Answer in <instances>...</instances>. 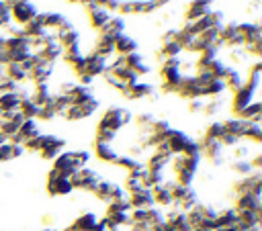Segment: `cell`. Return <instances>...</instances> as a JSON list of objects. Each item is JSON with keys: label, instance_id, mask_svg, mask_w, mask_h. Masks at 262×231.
Masks as SVG:
<instances>
[{"label": "cell", "instance_id": "obj_12", "mask_svg": "<svg viewBox=\"0 0 262 231\" xmlns=\"http://www.w3.org/2000/svg\"><path fill=\"white\" fill-rule=\"evenodd\" d=\"M123 96H127L129 100H139V98H151L154 96V86L145 84V82H135L131 86H127L123 92Z\"/></svg>", "mask_w": 262, "mask_h": 231}, {"label": "cell", "instance_id": "obj_18", "mask_svg": "<svg viewBox=\"0 0 262 231\" xmlns=\"http://www.w3.org/2000/svg\"><path fill=\"white\" fill-rule=\"evenodd\" d=\"M221 123H223L225 133L235 135L237 139H244V133H246V127H248L250 121H244V119H239V117H231V119H225V121H221Z\"/></svg>", "mask_w": 262, "mask_h": 231}, {"label": "cell", "instance_id": "obj_13", "mask_svg": "<svg viewBox=\"0 0 262 231\" xmlns=\"http://www.w3.org/2000/svg\"><path fill=\"white\" fill-rule=\"evenodd\" d=\"M127 200H129L131 209H149V206H154L151 188H141L137 192H131V194H127Z\"/></svg>", "mask_w": 262, "mask_h": 231}, {"label": "cell", "instance_id": "obj_8", "mask_svg": "<svg viewBox=\"0 0 262 231\" xmlns=\"http://www.w3.org/2000/svg\"><path fill=\"white\" fill-rule=\"evenodd\" d=\"M233 209L235 211H258V213H262V198L256 196V194H252V192L235 194Z\"/></svg>", "mask_w": 262, "mask_h": 231}, {"label": "cell", "instance_id": "obj_5", "mask_svg": "<svg viewBox=\"0 0 262 231\" xmlns=\"http://www.w3.org/2000/svg\"><path fill=\"white\" fill-rule=\"evenodd\" d=\"M10 8V18L12 20H16L18 25H29L39 12H37V8H35V4H31V0H27V2H18V4H12V6H8Z\"/></svg>", "mask_w": 262, "mask_h": 231}, {"label": "cell", "instance_id": "obj_20", "mask_svg": "<svg viewBox=\"0 0 262 231\" xmlns=\"http://www.w3.org/2000/svg\"><path fill=\"white\" fill-rule=\"evenodd\" d=\"M211 12V2L209 0H192L188 4V12H186V18L188 20H196V18H203Z\"/></svg>", "mask_w": 262, "mask_h": 231}, {"label": "cell", "instance_id": "obj_21", "mask_svg": "<svg viewBox=\"0 0 262 231\" xmlns=\"http://www.w3.org/2000/svg\"><path fill=\"white\" fill-rule=\"evenodd\" d=\"M4 72H6V78L12 80V82H16V84H25V82H29V72H27L20 63L10 61V63L4 67Z\"/></svg>", "mask_w": 262, "mask_h": 231}, {"label": "cell", "instance_id": "obj_25", "mask_svg": "<svg viewBox=\"0 0 262 231\" xmlns=\"http://www.w3.org/2000/svg\"><path fill=\"white\" fill-rule=\"evenodd\" d=\"M41 20H43V27L45 29H59L63 22H66V16L63 14H59V12H41Z\"/></svg>", "mask_w": 262, "mask_h": 231}, {"label": "cell", "instance_id": "obj_2", "mask_svg": "<svg viewBox=\"0 0 262 231\" xmlns=\"http://www.w3.org/2000/svg\"><path fill=\"white\" fill-rule=\"evenodd\" d=\"M100 180H102V178L98 176V172H94V170H92V168H88V166H86V168L76 170V172L70 176V182H72L74 190H76V188H80V190H86V192H92Z\"/></svg>", "mask_w": 262, "mask_h": 231}, {"label": "cell", "instance_id": "obj_4", "mask_svg": "<svg viewBox=\"0 0 262 231\" xmlns=\"http://www.w3.org/2000/svg\"><path fill=\"white\" fill-rule=\"evenodd\" d=\"M96 108H98V100H96V98H90V100H86V102H82V104H72V106L63 112V119H66V121H82V119L92 117V114L96 112Z\"/></svg>", "mask_w": 262, "mask_h": 231}, {"label": "cell", "instance_id": "obj_24", "mask_svg": "<svg viewBox=\"0 0 262 231\" xmlns=\"http://www.w3.org/2000/svg\"><path fill=\"white\" fill-rule=\"evenodd\" d=\"M244 76L237 72V70H233V67H227V72H225V76H223V84H225V88H229V90H239L242 86H244Z\"/></svg>", "mask_w": 262, "mask_h": 231}, {"label": "cell", "instance_id": "obj_23", "mask_svg": "<svg viewBox=\"0 0 262 231\" xmlns=\"http://www.w3.org/2000/svg\"><path fill=\"white\" fill-rule=\"evenodd\" d=\"M135 47H137L135 39L127 37L125 33H123V35H119V37L115 39V53H117V55H129V53H133V51H135Z\"/></svg>", "mask_w": 262, "mask_h": 231}, {"label": "cell", "instance_id": "obj_27", "mask_svg": "<svg viewBox=\"0 0 262 231\" xmlns=\"http://www.w3.org/2000/svg\"><path fill=\"white\" fill-rule=\"evenodd\" d=\"M231 170L239 176V178H244V176H250L252 172H256L254 168H252V164H250V159H235L233 164H231Z\"/></svg>", "mask_w": 262, "mask_h": 231}, {"label": "cell", "instance_id": "obj_32", "mask_svg": "<svg viewBox=\"0 0 262 231\" xmlns=\"http://www.w3.org/2000/svg\"><path fill=\"white\" fill-rule=\"evenodd\" d=\"M149 231H174V229H172V227H170V225H168L166 221H162V223H158V225H154V227H151Z\"/></svg>", "mask_w": 262, "mask_h": 231}, {"label": "cell", "instance_id": "obj_33", "mask_svg": "<svg viewBox=\"0 0 262 231\" xmlns=\"http://www.w3.org/2000/svg\"><path fill=\"white\" fill-rule=\"evenodd\" d=\"M18 2H27V0H6V4H8V6H12V4H18Z\"/></svg>", "mask_w": 262, "mask_h": 231}, {"label": "cell", "instance_id": "obj_1", "mask_svg": "<svg viewBox=\"0 0 262 231\" xmlns=\"http://www.w3.org/2000/svg\"><path fill=\"white\" fill-rule=\"evenodd\" d=\"M129 123H131V112H129L127 108L111 106V108L102 114V119L98 121V127H104V129H111V131H117V133H119V129H123V127L129 125Z\"/></svg>", "mask_w": 262, "mask_h": 231}, {"label": "cell", "instance_id": "obj_31", "mask_svg": "<svg viewBox=\"0 0 262 231\" xmlns=\"http://www.w3.org/2000/svg\"><path fill=\"white\" fill-rule=\"evenodd\" d=\"M111 229H113V227H111V225H108V221L102 217V219H98V223H96L90 231H111Z\"/></svg>", "mask_w": 262, "mask_h": 231}, {"label": "cell", "instance_id": "obj_28", "mask_svg": "<svg viewBox=\"0 0 262 231\" xmlns=\"http://www.w3.org/2000/svg\"><path fill=\"white\" fill-rule=\"evenodd\" d=\"M72 157H74V164H76L78 170H80V168H86L88 161H90V153H88L86 149H74V151H72Z\"/></svg>", "mask_w": 262, "mask_h": 231}, {"label": "cell", "instance_id": "obj_34", "mask_svg": "<svg viewBox=\"0 0 262 231\" xmlns=\"http://www.w3.org/2000/svg\"><path fill=\"white\" fill-rule=\"evenodd\" d=\"M190 231H213V229H205V227H194V229H190Z\"/></svg>", "mask_w": 262, "mask_h": 231}, {"label": "cell", "instance_id": "obj_26", "mask_svg": "<svg viewBox=\"0 0 262 231\" xmlns=\"http://www.w3.org/2000/svg\"><path fill=\"white\" fill-rule=\"evenodd\" d=\"M225 133V129H223V123L221 121H213V123H209L207 125V129H205V133H203V137H207V139H221V135Z\"/></svg>", "mask_w": 262, "mask_h": 231}, {"label": "cell", "instance_id": "obj_16", "mask_svg": "<svg viewBox=\"0 0 262 231\" xmlns=\"http://www.w3.org/2000/svg\"><path fill=\"white\" fill-rule=\"evenodd\" d=\"M88 16H90V22H92V27H96L98 31L111 20V12L108 10H104L102 6H98V4H92V6H88Z\"/></svg>", "mask_w": 262, "mask_h": 231}, {"label": "cell", "instance_id": "obj_9", "mask_svg": "<svg viewBox=\"0 0 262 231\" xmlns=\"http://www.w3.org/2000/svg\"><path fill=\"white\" fill-rule=\"evenodd\" d=\"M252 100H256V90H254V88H250V86L244 82V86H242L239 90H235V92H233V100H231L233 114H235V112H239L244 106H248Z\"/></svg>", "mask_w": 262, "mask_h": 231}, {"label": "cell", "instance_id": "obj_7", "mask_svg": "<svg viewBox=\"0 0 262 231\" xmlns=\"http://www.w3.org/2000/svg\"><path fill=\"white\" fill-rule=\"evenodd\" d=\"M151 196H154V206L166 211L170 209L174 202H172V192H170V180L162 182V184H156L151 188Z\"/></svg>", "mask_w": 262, "mask_h": 231}, {"label": "cell", "instance_id": "obj_6", "mask_svg": "<svg viewBox=\"0 0 262 231\" xmlns=\"http://www.w3.org/2000/svg\"><path fill=\"white\" fill-rule=\"evenodd\" d=\"M63 147H66V141L61 139V137H57V135H49V133H45V139H43V147H41V151H39V155L43 157V159H55L61 151H63Z\"/></svg>", "mask_w": 262, "mask_h": 231}, {"label": "cell", "instance_id": "obj_15", "mask_svg": "<svg viewBox=\"0 0 262 231\" xmlns=\"http://www.w3.org/2000/svg\"><path fill=\"white\" fill-rule=\"evenodd\" d=\"M94 155L104 164H115L119 157L113 143H100V141H94Z\"/></svg>", "mask_w": 262, "mask_h": 231}, {"label": "cell", "instance_id": "obj_14", "mask_svg": "<svg viewBox=\"0 0 262 231\" xmlns=\"http://www.w3.org/2000/svg\"><path fill=\"white\" fill-rule=\"evenodd\" d=\"M106 72V59L96 55V53H90L86 55V67H84V74L96 78V76H102Z\"/></svg>", "mask_w": 262, "mask_h": 231}, {"label": "cell", "instance_id": "obj_35", "mask_svg": "<svg viewBox=\"0 0 262 231\" xmlns=\"http://www.w3.org/2000/svg\"><path fill=\"white\" fill-rule=\"evenodd\" d=\"M111 231H129L127 227H115V229H111Z\"/></svg>", "mask_w": 262, "mask_h": 231}, {"label": "cell", "instance_id": "obj_19", "mask_svg": "<svg viewBox=\"0 0 262 231\" xmlns=\"http://www.w3.org/2000/svg\"><path fill=\"white\" fill-rule=\"evenodd\" d=\"M235 221H237V213L235 209H223V211H217V217H215V231H221L225 227H235Z\"/></svg>", "mask_w": 262, "mask_h": 231}, {"label": "cell", "instance_id": "obj_3", "mask_svg": "<svg viewBox=\"0 0 262 231\" xmlns=\"http://www.w3.org/2000/svg\"><path fill=\"white\" fill-rule=\"evenodd\" d=\"M72 190H74V186H72L70 178L59 176L55 170H49V174H47V192L51 196H68Z\"/></svg>", "mask_w": 262, "mask_h": 231}, {"label": "cell", "instance_id": "obj_29", "mask_svg": "<svg viewBox=\"0 0 262 231\" xmlns=\"http://www.w3.org/2000/svg\"><path fill=\"white\" fill-rule=\"evenodd\" d=\"M96 4H98V6H102L104 10H108V12L113 14V10H119L121 0H96Z\"/></svg>", "mask_w": 262, "mask_h": 231}, {"label": "cell", "instance_id": "obj_10", "mask_svg": "<svg viewBox=\"0 0 262 231\" xmlns=\"http://www.w3.org/2000/svg\"><path fill=\"white\" fill-rule=\"evenodd\" d=\"M51 170H55L59 176H66V178H70L78 168H76V164H74V157H72V151H61L55 159H53V168Z\"/></svg>", "mask_w": 262, "mask_h": 231}, {"label": "cell", "instance_id": "obj_22", "mask_svg": "<svg viewBox=\"0 0 262 231\" xmlns=\"http://www.w3.org/2000/svg\"><path fill=\"white\" fill-rule=\"evenodd\" d=\"M96 223H98V217H96L94 213H82V215H78V217L74 219L72 229H74V231H90Z\"/></svg>", "mask_w": 262, "mask_h": 231}, {"label": "cell", "instance_id": "obj_17", "mask_svg": "<svg viewBox=\"0 0 262 231\" xmlns=\"http://www.w3.org/2000/svg\"><path fill=\"white\" fill-rule=\"evenodd\" d=\"M235 117L244 119V121H252V123H260V117H262V102L256 98L252 100L248 106H244L239 112H235Z\"/></svg>", "mask_w": 262, "mask_h": 231}, {"label": "cell", "instance_id": "obj_11", "mask_svg": "<svg viewBox=\"0 0 262 231\" xmlns=\"http://www.w3.org/2000/svg\"><path fill=\"white\" fill-rule=\"evenodd\" d=\"M188 141H190V137L184 131H178V129H170V133L166 137V143H168L172 155H180L184 151V147H186Z\"/></svg>", "mask_w": 262, "mask_h": 231}, {"label": "cell", "instance_id": "obj_30", "mask_svg": "<svg viewBox=\"0 0 262 231\" xmlns=\"http://www.w3.org/2000/svg\"><path fill=\"white\" fill-rule=\"evenodd\" d=\"M205 100H207V98H192V100H188V108H190V112H203Z\"/></svg>", "mask_w": 262, "mask_h": 231}]
</instances>
